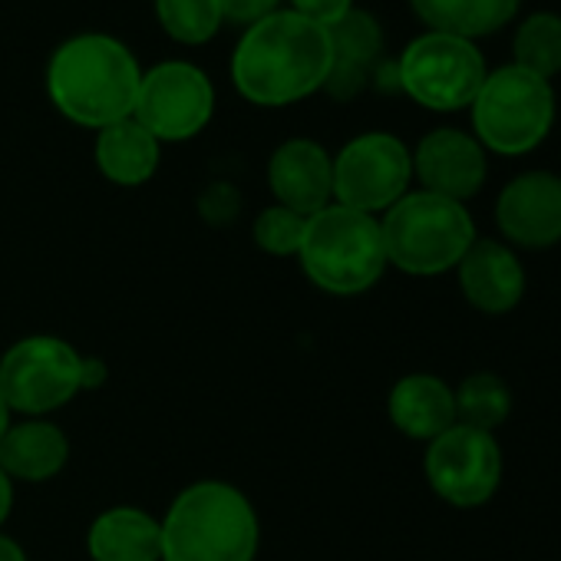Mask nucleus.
Wrapping results in <instances>:
<instances>
[{"label":"nucleus","mask_w":561,"mask_h":561,"mask_svg":"<svg viewBox=\"0 0 561 561\" xmlns=\"http://www.w3.org/2000/svg\"><path fill=\"white\" fill-rule=\"evenodd\" d=\"M331 77L328 27L274 11L251 24L231 57V80L254 106H288L318 93Z\"/></svg>","instance_id":"nucleus-1"},{"label":"nucleus","mask_w":561,"mask_h":561,"mask_svg":"<svg viewBox=\"0 0 561 561\" xmlns=\"http://www.w3.org/2000/svg\"><path fill=\"white\" fill-rule=\"evenodd\" d=\"M142 70L126 44L106 34H83L67 41L47 70V93L54 106L77 126L106 129L129 119L136 110Z\"/></svg>","instance_id":"nucleus-2"},{"label":"nucleus","mask_w":561,"mask_h":561,"mask_svg":"<svg viewBox=\"0 0 561 561\" xmlns=\"http://www.w3.org/2000/svg\"><path fill=\"white\" fill-rule=\"evenodd\" d=\"M257 541L254 505L221 479L192 482L162 518V561H254Z\"/></svg>","instance_id":"nucleus-3"},{"label":"nucleus","mask_w":561,"mask_h":561,"mask_svg":"<svg viewBox=\"0 0 561 561\" xmlns=\"http://www.w3.org/2000/svg\"><path fill=\"white\" fill-rule=\"evenodd\" d=\"M298 257L321 291L334 298L364 295L387 271L380 218L331 202L308 218Z\"/></svg>","instance_id":"nucleus-4"},{"label":"nucleus","mask_w":561,"mask_h":561,"mask_svg":"<svg viewBox=\"0 0 561 561\" xmlns=\"http://www.w3.org/2000/svg\"><path fill=\"white\" fill-rule=\"evenodd\" d=\"M380 231L387 264L413 277H433L456 267L476 241V225L466 205L423 188L407 192L393 208H387Z\"/></svg>","instance_id":"nucleus-5"},{"label":"nucleus","mask_w":561,"mask_h":561,"mask_svg":"<svg viewBox=\"0 0 561 561\" xmlns=\"http://www.w3.org/2000/svg\"><path fill=\"white\" fill-rule=\"evenodd\" d=\"M469 110L482 149L525 156L538 149L554 126V90L548 80L508 64L485 77Z\"/></svg>","instance_id":"nucleus-6"},{"label":"nucleus","mask_w":561,"mask_h":561,"mask_svg":"<svg viewBox=\"0 0 561 561\" xmlns=\"http://www.w3.org/2000/svg\"><path fill=\"white\" fill-rule=\"evenodd\" d=\"M485 77L489 70L479 47L466 37L439 31L416 37L397 64V87L433 113H456L472 106Z\"/></svg>","instance_id":"nucleus-7"},{"label":"nucleus","mask_w":561,"mask_h":561,"mask_svg":"<svg viewBox=\"0 0 561 561\" xmlns=\"http://www.w3.org/2000/svg\"><path fill=\"white\" fill-rule=\"evenodd\" d=\"M80 364L83 357L77 347L50 334H34L8 347L0 357V390L11 413L41 420L67 407L83 390Z\"/></svg>","instance_id":"nucleus-8"},{"label":"nucleus","mask_w":561,"mask_h":561,"mask_svg":"<svg viewBox=\"0 0 561 561\" xmlns=\"http://www.w3.org/2000/svg\"><path fill=\"white\" fill-rule=\"evenodd\" d=\"M413 179L410 149L390 133H364L334 159V202L364 215L393 208Z\"/></svg>","instance_id":"nucleus-9"},{"label":"nucleus","mask_w":561,"mask_h":561,"mask_svg":"<svg viewBox=\"0 0 561 561\" xmlns=\"http://www.w3.org/2000/svg\"><path fill=\"white\" fill-rule=\"evenodd\" d=\"M215 113V90L192 64H159L142 73L133 119L159 142H182L198 136Z\"/></svg>","instance_id":"nucleus-10"},{"label":"nucleus","mask_w":561,"mask_h":561,"mask_svg":"<svg viewBox=\"0 0 561 561\" xmlns=\"http://www.w3.org/2000/svg\"><path fill=\"white\" fill-rule=\"evenodd\" d=\"M426 479L443 502L476 508L489 502L502 482V449L492 433L456 423L430 443Z\"/></svg>","instance_id":"nucleus-11"},{"label":"nucleus","mask_w":561,"mask_h":561,"mask_svg":"<svg viewBox=\"0 0 561 561\" xmlns=\"http://www.w3.org/2000/svg\"><path fill=\"white\" fill-rule=\"evenodd\" d=\"M495 221L518 248H551L561 241V175L522 172L495 202Z\"/></svg>","instance_id":"nucleus-12"},{"label":"nucleus","mask_w":561,"mask_h":561,"mask_svg":"<svg viewBox=\"0 0 561 561\" xmlns=\"http://www.w3.org/2000/svg\"><path fill=\"white\" fill-rule=\"evenodd\" d=\"M413 175L423 192L466 205L485 185V149L462 129H433L413 152Z\"/></svg>","instance_id":"nucleus-13"},{"label":"nucleus","mask_w":561,"mask_h":561,"mask_svg":"<svg viewBox=\"0 0 561 561\" xmlns=\"http://www.w3.org/2000/svg\"><path fill=\"white\" fill-rule=\"evenodd\" d=\"M267 185L277 205L311 218L334 202V159L314 139H288L267 162Z\"/></svg>","instance_id":"nucleus-14"},{"label":"nucleus","mask_w":561,"mask_h":561,"mask_svg":"<svg viewBox=\"0 0 561 561\" xmlns=\"http://www.w3.org/2000/svg\"><path fill=\"white\" fill-rule=\"evenodd\" d=\"M466 301L482 314H508L525 295V271L515 251L492 238H476L456 264Z\"/></svg>","instance_id":"nucleus-15"},{"label":"nucleus","mask_w":561,"mask_h":561,"mask_svg":"<svg viewBox=\"0 0 561 561\" xmlns=\"http://www.w3.org/2000/svg\"><path fill=\"white\" fill-rule=\"evenodd\" d=\"M328 34H331V77L324 90L334 100H354L374 77V67H380L383 31L377 18L354 8L347 18L331 24Z\"/></svg>","instance_id":"nucleus-16"},{"label":"nucleus","mask_w":561,"mask_h":561,"mask_svg":"<svg viewBox=\"0 0 561 561\" xmlns=\"http://www.w3.org/2000/svg\"><path fill=\"white\" fill-rule=\"evenodd\" d=\"M387 410L390 423L410 439L433 443L449 426H456V393L446 380L433 374H410L397 380Z\"/></svg>","instance_id":"nucleus-17"},{"label":"nucleus","mask_w":561,"mask_h":561,"mask_svg":"<svg viewBox=\"0 0 561 561\" xmlns=\"http://www.w3.org/2000/svg\"><path fill=\"white\" fill-rule=\"evenodd\" d=\"M93 561H162V522L136 505H116L93 518L87 531Z\"/></svg>","instance_id":"nucleus-18"},{"label":"nucleus","mask_w":561,"mask_h":561,"mask_svg":"<svg viewBox=\"0 0 561 561\" xmlns=\"http://www.w3.org/2000/svg\"><path fill=\"white\" fill-rule=\"evenodd\" d=\"M70 459L67 433L50 420L11 423L0 439V469L21 482H47Z\"/></svg>","instance_id":"nucleus-19"},{"label":"nucleus","mask_w":561,"mask_h":561,"mask_svg":"<svg viewBox=\"0 0 561 561\" xmlns=\"http://www.w3.org/2000/svg\"><path fill=\"white\" fill-rule=\"evenodd\" d=\"M96 165L100 172L126 188L149 182L159 169V139L139 126L133 116L119 119L96 136Z\"/></svg>","instance_id":"nucleus-20"},{"label":"nucleus","mask_w":561,"mask_h":561,"mask_svg":"<svg viewBox=\"0 0 561 561\" xmlns=\"http://www.w3.org/2000/svg\"><path fill=\"white\" fill-rule=\"evenodd\" d=\"M518 4L522 0H410V8L430 31L466 41L502 31L518 14Z\"/></svg>","instance_id":"nucleus-21"},{"label":"nucleus","mask_w":561,"mask_h":561,"mask_svg":"<svg viewBox=\"0 0 561 561\" xmlns=\"http://www.w3.org/2000/svg\"><path fill=\"white\" fill-rule=\"evenodd\" d=\"M456 393V423L482 430V433H495L508 413H512V397L508 387L495 377V374H469Z\"/></svg>","instance_id":"nucleus-22"},{"label":"nucleus","mask_w":561,"mask_h":561,"mask_svg":"<svg viewBox=\"0 0 561 561\" xmlns=\"http://www.w3.org/2000/svg\"><path fill=\"white\" fill-rule=\"evenodd\" d=\"M512 57H515V67L551 83V77L561 73V18L558 14L525 18L515 31Z\"/></svg>","instance_id":"nucleus-23"},{"label":"nucleus","mask_w":561,"mask_h":561,"mask_svg":"<svg viewBox=\"0 0 561 561\" xmlns=\"http://www.w3.org/2000/svg\"><path fill=\"white\" fill-rule=\"evenodd\" d=\"M156 18L179 44H205L225 21L218 0H156Z\"/></svg>","instance_id":"nucleus-24"},{"label":"nucleus","mask_w":561,"mask_h":561,"mask_svg":"<svg viewBox=\"0 0 561 561\" xmlns=\"http://www.w3.org/2000/svg\"><path fill=\"white\" fill-rule=\"evenodd\" d=\"M305 228H308V218L285 208V205H271L264 208L257 218H254V244L264 251V254H274V257H291L301 251V241H305Z\"/></svg>","instance_id":"nucleus-25"},{"label":"nucleus","mask_w":561,"mask_h":561,"mask_svg":"<svg viewBox=\"0 0 561 561\" xmlns=\"http://www.w3.org/2000/svg\"><path fill=\"white\" fill-rule=\"evenodd\" d=\"M291 4H295V14H301L321 27H331L354 11V0H291Z\"/></svg>","instance_id":"nucleus-26"},{"label":"nucleus","mask_w":561,"mask_h":561,"mask_svg":"<svg viewBox=\"0 0 561 561\" xmlns=\"http://www.w3.org/2000/svg\"><path fill=\"white\" fill-rule=\"evenodd\" d=\"M221 8V18L231 21V24H257L264 21L267 14H274L277 0H218Z\"/></svg>","instance_id":"nucleus-27"},{"label":"nucleus","mask_w":561,"mask_h":561,"mask_svg":"<svg viewBox=\"0 0 561 561\" xmlns=\"http://www.w3.org/2000/svg\"><path fill=\"white\" fill-rule=\"evenodd\" d=\"M106 380H110L106 360H100V357H83V364H80V387H83V390H100Z\"/></svg>","instance_id":"nucleus-28"},{"label":"nucleus","mask_w":561,"mask_h":561,"mask_svg":"<svg viewBox=\"0 0 561 561\" xmlns=\"http://www.w3.org/2000/svg\"><path fill=\"white\" fill-rule=\"evenodd\" d=\"M11 508H14V479L0 469V525L11 518Z\"/></svg>","instance_id":"nucleus-29"},{"label":"nucleus","mask_w":561,"mask_h":561,"mask_svg":"<svg viewBox=\"0 0 561 561\" xmlns=\"http://www.w3.org/2000/svg\"><path fill=\"white\" fill-rule=\"evenodd\" d=\"M0 561H27L24 548L11 535H4V531H0Z\"/></svg>","instance_id":"nucleus-30"},{"label":"nucleus","mask_w":561,"mask_h":561,"mask_svg":"<svg viewBox=\"0 0 561 561\" xmlns=\"http://www.w3.org/2000/svg\"><path fill=\"white\" fill-rule=\"evenodd\" d=\"M8 430H11V407L4 400V390H0V439H4Z\"/></svg>","instance_id":"nucleus-31"}]
</instances>
